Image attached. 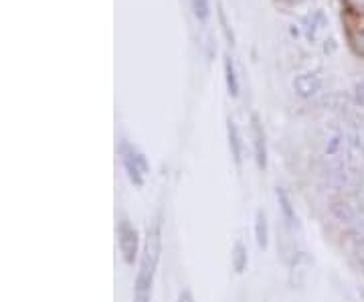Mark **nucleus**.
<instances>
[{"label": "nucleus", "mask_w": 364, "mask_h": 302, "mask_svg": "<svg viewBox=\"0 0 364 302\" xmlns=\"http://www.w3.org/2000/svg\"><path fill=\"white\" fill-rule=\"evenodd\" d=\"M176 302H195V298H193V292H191V290H182L181 294H178V301Z\"/></svg>", "instance_id": "obj_14"}, {"label": "nucleus", "mask_w": 364, "mask_h": 302, "mask_svg": "<svg viewBox=\"0 0 364 302\" xmlns=\"http://www.w3.org/2000/svg\"><path fill=\"white\" fill-rule=\"evenodd\" d=\"M160 254H162V227H160V222L154 219L146 227L138 274H136V282H134V302H150L152 298Z\"/></svg>", "instance_id": "obj_1"}, {"label": "nucleus", "mask_w": 364, "mask_h": 302, "mask_svg": "<svg viewBox=\"0 0 364 302\" xmlns=\"http://www.w3.org/2000/svg\"><path fill=\"white\" fill-rule=\"evenodd\" d=\"M227 132H229V148H231V155H233L235 165L239 167L241 165V158H243V145H241V134H239V128H237L235 120L229 118V122H227Z\"/></svg>", "instance_id": "obj_7"}, {"label": "nucleus", "mask_w": 364, "mask_h": 302, "mask_svg": "<svg viewBox=\"0 0 364 302\" xmlns=\"http://www.w3.org/2000/svg\"><path fill=\"white\" fill-rule=\"evenodd\" d=\"M117 246H119L124 262L134 264L140 251V236H138V229L128 219H122L117 225Z\"/></svg>", "instance_id": "obj_4"}, {"label": "nucleus", "mask_w": 364, "mask_h": 302, "mask_svg": "<svg viewBox=\"0 0 364 302\" xmlns=\"http://www.w3.org/2000/svg\"><path fill=\"white\" fill-rule=\"evenodd\" d=\"M251 132H253V148H255V162L261 171H265L267 167V145H265V132L259 124V118L253 116L251 118Z\"/></svg>", "instance_id": "obj_5"}, {"label": "nucleus", "mask_w": 364, "mask_h": 302, "mask_svg": "<svg viewBox=\"0 0 364 302\" xmlns=\"http://www.w3.org/2000/svg\"><path fill=\"white\" fill-rule=\"evenodd\" d=\"M225 79H227L229 93H231V95H237V93H239V79H237V71H235L233 59H231L229 55L225 57Z\"/></svg>", "instance_id": "obj_11"}, {"label": "nucleus", "mask_w": 364, "mask_h": 302, "mask_svg": "<svg viewBox=\"0 0 364 302\" xmlns=\"http://www.w3.org/2000/svg\"><path fill=\"white\" fill-rule=\"evenodd\" d=\"M275 197H277L282 215L286 217L287 224L291 225V227H294V225H298V215H296V209H294V205H291V199H289V195L286 193V189L277 187V189H275Z\"/></svg>", "instance_id": "obj_8"}, {"label": "nucleus", "mask_w": 364, "mask_h": 302, "mask_svg": "<svg viewBox=\"0 0 364 302\" xmlns=\"http://www.w3.org/2000/svg\"><path fill=\"white\" fill-rule=\"evenodd\" d=\"M195 13L198 19H207L208 14V0H193Z\"/></svg>", "instance_id": "obj_13"}, {"label": "nucleus", "mask_w": 364, "mask_h": 302, "mask_svg": "<svg viewBox=\"0 0 364 302\" xmlns=\"http://www.w3.org/2000/svg\"><path fill=\"white\" fill-rule=\"evenodd\" d=\"M360 21H363V25L356 26V31H348V35H350L352 45L358 49V53L364 55V14H360Z\"/></svg>", "instance_id": "obj_12"}, {"label": "nucleus", "mask_w": 364, "mask_h": 302, "mask_svg": "<svg viewBox=\"0 0 364 302\" xmlns=\"http://www.w3.org/2000/svg\"><path fill=\"white\" fill-rule=\"evenodd\" d=\"M358 294H360V302H364V288L358 290Z\"/></svg>", "instance_id": "obj_15"}, {"label": "nucleus", "mask_w": 364, "mask_h": 302, "mask_svg": "<svg viewBox=\"0 0 364 302\" xmlns=\"http://www.w3.org/2000/svg\"><path fill=\"white\" fill-rule=\"evenodd\" d=\"M320 88H322V81L316 73H299L294 79V90L301 98H312L320 92Z\"/></svg>", "instance_id": "obj_6"}, {"label": "nucleus", "mask_w": 364, "mask_h": 302, "mask_svg": "<svg viewBox=\"0 0 364 302\" xmlns=\"http://www.w3.org/2000/svg\"><path fill=\"white\" fill-rule=\"evenodd\" d=\"M119 158H122V165H124V169H126L128 179H130L136 187H142L144 177L150 171V165H148L146 157H144L136 146L130 145L128 140H122V142H119Z\"/></svg>", "instance_id": "obj_3"}, {"label": "nucleus", "mask_w": 364, "mask_h": 302, "mask_svg": "<svg viewBox=\"0 0 364 302\" xmlns=\"http://www.w3.org/2000/svg\"><path fill=\"white\" fill-rule=\"evenodd\" d=\"M255 239H257V246L261 250H267V246H269V224H267V217L261 209L255 213Z\"/></svg>", "instance_id": "obj_9"}, {"label": "nucleus", "mask_w": 364, "mask_h": 302, "mask_svg": "<svg viewBox=\"0 0 364 302\" xmlns=\"http://www.w3.org/2000/svg\"><path fill=\"white\" fill-rule=\"evenodd\" d=\"M363 262H364V246H363Z\"/></svg>", "instance_id": "obj_16"}, {"label": "nucleus", "mask_w": 364, "mask_h": 302, "mask_svg": "<svg viewBox=\"0 0 364 302\" xmlns=\"http://www.w3.org/2000/svg\"><path fill=\"white\" fill-rule=\"evenodd\" d=\"M289 2H298V0H289Z\"/></svg>", "instance_id": "obj_17"}, {"label": "nucleus", "mask_w": 364, "mask_h": 302, "mask_svg": "<svg viewBox=\"0 0 364 302\" xmlns=\"http://www.w3.org/2000/svg\"><path fill=\"white\" fill-rule=\"evenodd\" d=\"M332 215L346 227L348 236L356 244L364 246V207H360L354 201L342 199V201L332 203Z\"/></svg>", "instance_id": "obj_2"}, {"label": "nucleus", "mask_w": 364, "mask_h": 302, "mask_svg": "<svg viewBox=\"0 0 364 302\" xmlns=\"http://www.w3.org/2000/svg\"><path fill=\"white\" fill-rule=\"evenodd\" d=\"M231 264H233V270L237 274H241V272H245V268H247L249 264V254L247 248H245V244L243 241H235L233 251H231Z\"/></svg>", "instance_id": "obj_10"}]
</instances>
